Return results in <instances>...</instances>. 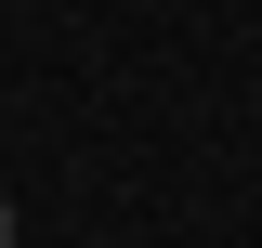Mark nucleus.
<instances>
[{"mask_svg":"<svg viewBox=\"0 0 262 248\" xmlns=\"http://www.w3.org/2000/svg\"><path fill=\"white\" fill-rule=\"evenodd\" d=\"M0 248H13V196H0Z\"/></svg>","mask_w":262,"mask_h":248,"instance_id":"1","label":"nucleus"}]
</instances>
